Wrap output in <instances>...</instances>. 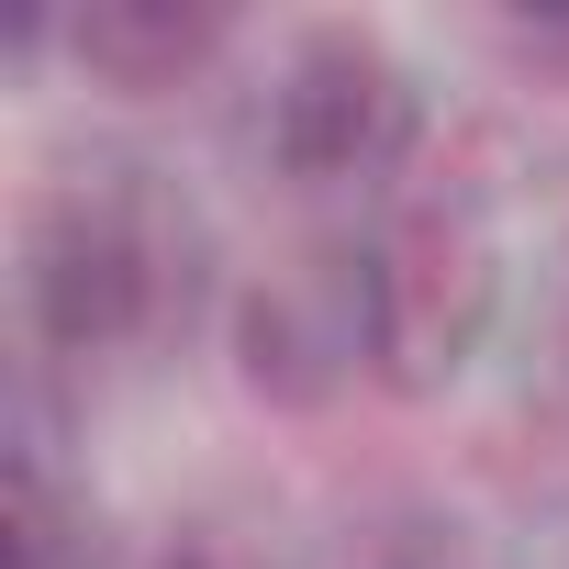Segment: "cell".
<instances>
[{
	"label": "cell",
	"mask_w": 569,
	"mask_h": 569,
	"mask_svg": "<svg viewBox=\"0 0 569 569\" xmlns=\"http://www.w3.org/2000/svg\"><path fill=\"white\" fill-rule=\"evenodd\" d=\"M23 302H34V336L68 358L134 347L168 302V223L146 212V190L68 179L23 234Z\"/></svg>",
	"instance_id": "obj_1"
},
{
	"label": "cell",
	"mask_w": 569,
	"mask_h": 569,
	"mask_svg": "<svg viewBox=\"0 0 569 569\" xmlns=\"http://www.w3.org/2000/svg\"><path fill=\"white\" fill-rule=\"evenodd\" d=\"M257 146L291 179H369L413 146V90L369 34H302L291 68L268 79Z\"/></svg>",
	"instance_id": "obj_2"
},
{
	"label": "cell",
	"mask_w": 569,
	"mask_h": 569,
	"mask_svg": "<svg viewBox=\"0 0 569 569\" xmlns=\"http://www.w3.org/2000/svg\"><path fill=\"white\" fill-rule=\"evenodd\" d=\"M369 358H391V279H380V257H302V268H279L257 291V313H246V369L279 402H325Z\"/></svg>",
	"instance_id": "obj_3"
},
{
	"label": "cell",
	"mask_w": 569,
	"mask_h": 569,
	"mask_svg": "<svg viewBox=\"0 0 569 569\" xmlns=\"http://www.w3.org/2000/svg\"><path fill=\"white\" fill-rule=\"evenodd\" d=\"M223 46L212 12H179V0H101V12H79V57L123 90H168L179 68H201Z\"/></svg>",
	"instance_id": "obj_4"
},
{
	"label": "cell",
	"mask_w": 569,
	"mask_h": 569,
	"mask_svg": "<svg viewBox=\"0 0 569 569\" xmlns=\"http://www.w3.org/2000/svg\"><path fill=\"white\" fill-rule=\"evenodd\" d=\"M12 569H68V502L34 458L12 469Z\"/></svg>",
	"instance_id": "obj_5"
},
{
	"label": "cell",
	"mask_w": 569,
	"mask_h": 569,
	"mask_svg": "<svg viewBox=\"0 0 569 569\" xmlns=\"http://www.w3.org/2000/svg\"><path fill=\"white\" fill-rule=\"evenodd\" d=\"M558 391H569V291H558Z\"/></svg>",
	"instance_id": "obj_6"
}]
</instances>
